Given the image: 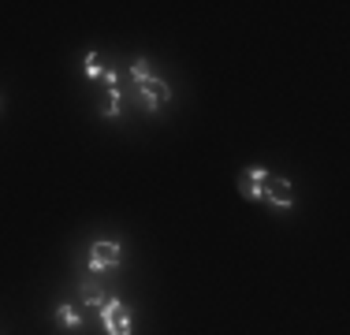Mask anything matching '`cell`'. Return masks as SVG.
I'll return each mask as SVG.
<instances>
[{"label": "cell", "instance_id": "cell-1", "mask_svg": "<svg viewBox=\"0 0 350 335\" xmlns=\"http://www.w3.org/2000/svg\"><path fill=\"white\" fill-rule=\"evenodd\" d=\"M101 317H105L108 335H131V306H123V302L112 298L101 306Z\"/></svg>", "mask_w": 350, "mask_h": 335}, {"label": "cell", "instance_id": "cell-2", "mask_svg": "<svg viewBox=\"0 0 350 335\" xmlns=\"http://www.w3.org/2000/svg\"><path fill=\"white\" fill-rule=\"evenodd\" d=\"M120 261H123V246H120V242H94V246H90V272L116 268Z\"/></svg>", "mask_w": 350, "mask_h": 335}, {"label": "cell", "instance_id": "cell-8", "mask_svg": "<svg viewBox=\"0 0 350 335\" xmlns=\"http://www.w3.org/2000/svg\"><path fill=\"white\" fill-rule=\"evenodd\" d=\"M131 75H135L138 82H146V79H149V64H146V60H135V67H131Z\"/></svg>", "mask_w": 350, "mask_h": 335}, {"label": "cell", "instance_id": "cell-3", "mask_svg": "<svg viewBox=\"0 0 350 335\" xmlns=\"http://www.w3.org/2000/svg\"><path fill=\"white\" fill-rule=\"evenodd\" d=\"M261 198H269L272 205H280V209L295 205V190H291V183L283 179V175H269V183H265V194H261Z\"/></svg>", "mask_w": 350, "mask_h": 335}, {"label": "cell", "instance_id": "cell-4", "mask_svg": "<svg viewBox=\"0 0 350 335\" xmlns=\"http://www.w3.org/2000/svg\"><path fill=\"white\" fill-rule=\"evenodd\" d=\"M138 86H142V108H146V112H153L157 105H164V100L172 97L168 82H161V79H146V82H138Z\"/></svg>", "mask_w": 350, "mask_h": 335}, {"label": "cell", "instance_id": "cell-5", "mask_svg": "<svg viewBox=\"0 0 350 335\" xmlns=\"http://www.w3.org/2000/svg\"><path fill=\"white\" fill-rule=\"evenodd\" d=\"M265 183H269V172H265V168H246V172L239 175V190H243L246 198H261Z\"/></svg>", "mask_w": 350, "mask_h": 335}, {"label": "cell", "instance_id": "cell-6", "mask_svg": "<svg viewBox=\"0 0 350 335\" xmlns=\"http://www.w3.org/2000/svg\"><path fill=\"white\" fill-rule=\"evenodd\" d=\"M56 321H60L64 324V328H79V324H82V317L79 313H75V306H64V302H60V309H56Z\"/></svg>", "mask_w": 350, "mask_h": 335}, {"label": "cell", "instance_id": "cell-7", "mask_svg": "<svg viewBox=\"0 0 350 335\" xmlns=\"http://www.w3.org/2000/svg\"><path fill=\"white\" fill-rule=\"evenodd\" d=\"M82 71H86L90 79H97V75H105V67H101V56H97V53H90V56H86V67H82Z\"/></svg>", "mask_w": 350, "mask_h": 335}]
</instances>
